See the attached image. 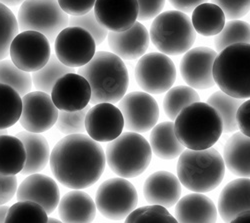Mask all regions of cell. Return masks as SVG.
<instances>
[{"label":"cell","instance_id":"33","mask_svg":"<svg viewBox=\"0 0 250 223\" xmlns=\"http://www.w3.org/2000/svg\"><path fill=\"white\" fill-rule=\"evenodd\" d=\"M199 101L200 97L192 87L179 85L170 88L166 93L163 100V108L170 120H175L185 107Z\"/></svg>","mask_w":250,"mask_h":223},{"label":"cell","instance_id":"24","mask_svg":"<svg viewBox=\"0 0 250 223\" xmlns=\"http://www.w3.org/2000/svg\"><path fill=\"white\" fill-rule=\"evenodd\" d=\"M58 213L63 223H91L96 214L94 200L81 190H72L62 197Z\"/></svg>","mask_w":250,"mask_h":223},{"label":"cell","instance_id":"32","mask_svg":"<svg viewBox=\"0 0 250 223\" xmlns=\"http://www.w3.org/2000/svg\"><path fill=\"white\" fill-rule=\"evenodd\" d=\"M74 72V68L61 63L56 55H51L45 66L32 73V83L38 91L49 94L62 76Z\"/></svg>","mask_w":250,"mask_h":223},{"label":"cell","instance_id":"14","mask_svg":"<svg viewBox=\"0 0 250 223\" xmlns=\"http://www.w3.org/2000/svg\"><path fill=\"white\" fill-rule=\"evenodd\" d=\"M58 112L49 94L42 91L29 92L22 96L19 122L28 132L42 133L56 124Z\"/></svg>","mask_w":250,"mask_h":223},{"label":"cell","instance_id":"17","mask_svg":"<svg viewBox=\"0 0 250 223\" xmlns=\"http://www.w3.org/2000/svg\"><path fill=\"white\" fill-rule=\"evenodd\" d=\"M50 96L58 110L78 111L89 105L91 88L83 76L68 73L55 83Z\"/></svg>","mask_w":250,"mask_h":223},{"label":"cell","instance_id":"25","mask_svg":"<svg viewBox=\"0 0 250 223\" xmlns=\"http://www.w3.org/2000/svg\"><path fill=\"white\" fill-rule=\"evenodd\" d=\"M21 140L26 152V161L22 171L23 175H31L43 170L50 159V149L47 140L40 133L21 131L16 134Z\"/></svg>","mask_w":250,"mask_h":223},{"label":"cell","instance_id":"20","mask_svg":"<svg viewBox=\"0 0 250 223\" xmlns=\"http://www.w3.org/2000/svg\"><path fill=\"white\" fill-rule=\"evenodd\" d=\"M107 37L112 53L125 60H134L143 56L150 41L146 27L137 21L125 31H110Z\"/></svg>","mask_w":250,"mask_h":223},{"label":"cell","instance_id":"12","mask_svg":"<svg viewBox=\"0 0 250 223\" xmlns=\"http://www.w3.org/2000/svg\"><path fill=\"white\" fill-rule=\"evenodd\" d=\"M55 55L61 63L74 68L87 64L96 53L93 37L83 28L69 26L55 38Z\"/></svg>","mask_w":250,"mask_h":223},{"label":"cell","instance_id":"29","mask_svg":"<svg viewBox=\"0 0 250 223\" xmlns=\"http://www.w3.org/2000/svg\"><path fill=\"white\" fill-rule=\"evenodd\" d=\"M225 14L214 3H202L192 11L191 22L195 32L202 36H216L225 25Z\"/></svg>","mask_w":250,"mask_h":223},{"label":"cell","instance_id":"50","mask_svg":"<svg viewBox=\"0 0 250 223\" xmlns=\"http://www.w3.org/2000/svg\"><path fill=\"white\" fill-rule=\"evenodd\" d=\"M47 223H63L62 221H59L55 218H48V222Z\"/></svg>","mask_w":250,"mask_h":223},{"label":"cell","instance_id":"11","mask_svg":"<svg viewBox=\"0 0 250 223\" xmlns=\"http://www.w3.org/2000/svg\"><path fill=\"white\" fill-rule=\"evenodd\" d=\"M9 54L16 67L35 72L45 66L51 56L49 40L36 31H22L12 40Z\"/></svg>","mask_w":250,"mask_h":223},{"label":"cell","instance_id":"22","mask_svg":"<svg viewBox=\"0 0 250 223\" xmlns=\"http://www.w3.org/2000/svg\"><path fill=\"white\" fill-rule=\"evenodd\" d=\"M217 209L225 223L250 210V178L241 177L229 182L219 195Z\"/></svg>","mask_w":250,"mask_h":223},{"label":"cell","instance_id":"5","mask_svg":"<svg viewBox=\"0 0 250 223\" xmlns=\"http://www.w3.org/2000/svg\"><path fill=\"white\" fill-rule=\"evenodd\" d=\"M213 78L229 96L250 98V44H232L219 52L213 64Z\"/></svg>","mask_w":250,"mask_h":223},{"label":"cell","instance_id":"47","mask_svg":"<svg viewBox=\"0 0 250 223\" xmlns=\"http://www.w3.org/2000/svg\"><path fill=\"white\" fill-rule=\"evenodd\" d=\"M229 223H250V210L241 212Z\"/></svg>","mask_w":250,"mask_h":223},{"label":"cell","instance_id":"49","mask_svg":"<svg viewBox=\"0 0 250 223\" xmlns=\"http://www.w3.org/2000/svg\"><path fill=\"white\" fill-rule=\"evenodd\" d=\"M9 207L6 205H0V223H4Z\"/></svg>","mask_w":250,"mask_h":223},{"label":"cell","instance_id":"36","mask_svg":"<svg viewBox=\"0 0 250 223\" xmlns=\"http://www.w3.org/2000/svg\"><path fill=\"white\" fill-rule=\"evenodd\" d=\"M0 83L12 87L20 96H24L31 90L32 78L29 72L16 67L11 60L3 59L0 61Z\"/></svg>","mask_w":250,"mask_h":223},{"label":"cell","instance_id":"41","mask_svg":"<svg viewBox=\"0 0 250 223\" xmlns=\"http://www.w3.org/2000/svg\"><path fill=\"white\" fill-rule=\"evenodd\" d=\"M219 6L228 20H238L250 11V0H211Z\"/></svg>","mask_w":250,"mask_h":223},{"label":"cell","instance_id":"23","mask_svg":"<svg viewBox=\"0 0 250 223\" xmlns=\"http://www.w3.org/2000/svg\"><path fill=\"white\" fill-rule=\"evenodd\" d=\"M175 218L178 223H216L217 208L209 197L191 193L178 200Z\"/></svg>","mask_w":250,"mask_h":223},{"label":"cell","instance_id":"45","mask_svg":"<svg viewBox=\"0 0 250 223\" xmlns=\"http://www.w3.org/2000/svg\"><path fill=\"white\" fill-rule=\"evenodd\" d=\"M238 129L245 136L250 137V99L244 101L236 112Z\"/></svg>","mask_w":250,"mask_h":223},{"label":"cell","instance_id":"16","mask_svg":"<svg viewBox=\"0 0 250 223\" xmlns=\"http://www.w3.org/2000/svg\"><path fill=\"white\" fill-rule=\"evenodd\" d=\"M123 128V115L112 103L95 104L86 114V132L97 142H110L122 133Z\"/></svg>","mask_w":250,"mask_h":223},{"label":"cell","instance_id":"26","mask_svg":"<svg viewBox=\"0 0 250 223\" xmlns=\"http://www.w3.org/2000/svg\"><path fill=\"white\" fill-rule=\"evenodd\" d=\"M225 167L233 174L250 177V137L241 132L234 133L229 138L223 149Z\"/></svg>","mask_w":250,"mask_h":223},{"label":"cell","instance_id":"1","mask_svg":"<svg viewBox=\"0 0 250 223\" xmlns=\"http://www.w3.org/2000/svg\"><path fill=\"white\" fill-rule=\"evenodd\" d=\"M50 168L56 180L72 190L92 186L106 164L103 148L85 134H71L59 140L50 153Z\"/></svg>","mask_w":250,"mask_h":223},{"label":"cell","instance_id":"4","mask_svg":"<svg viewBox=\"0 0 250 223\" xmlns=\"http://www.w3.org/2000/svg\"><path fill=\"white\" fill-rule=\"evenodd\" d=\"M225 168L223 157L215 148L185 149L177 162V177L192 192H209L222 182Z\"/></svg>","mask_w":250,"mask_h":223},{"label":"cell","instance_id":"34","mask_svg":"<svg viewBox=\"0 0 250 223\" xmlns=\"http://www.w3.org/2000/svg\"><path fill=\"white\" fill-rule=\"evenodd\" d=\"M237 43L250 44V24L242 20H229L215 36L214 46L217 52Z\"/></svg>","mask_w":250,"mask_h":223},{"label":"cell","instance_id":"51","mask_svg":"<svg viewBox=\"0 0 250 223\" xmlns=\"http://www.w3.org/2000/svg\"><path fill=\"white\" fill-rule=\"evenodd\" d=\"M3 134H7L6 130H0V135H3Z\"/></svg>","mask_w":250,"mask_h":223},{"label":"cell","instance_id":"35","mask_svg":"<svg viewBox=\"0 0 250 223\" xmlns=\"http://www.w3.org/2000/svg\"><path fill=\"white\" fill-rule=\"evenodd\" d=\"M48 214L32 201H18L9 207L4 223H47Z\"/></svg>","mask_w":250,"mask_h":223},{"label":"cell","instance_id":"9","mask_svg":"<svg viewBox=\"0 0 250 223\" xmlns=\"http://www.w3.org/2000/svg\"><path fill=\"white\" fill-rule=\"evenodd\" d=\"M138 204V194L127 179L111 178L98 187L95 205L98 211L108 219L121 220L126 218Z\"/></svg>","mask_w":250,"mask_h":223},{"label":"cell","instance_id":"46","mask_svg":"<svg viewBox=\"0 0 250 223\" xmlns=\"http://www.w3.org/2000/svg\"><path fill=\"white\" fill-rule=\"evenodd\" d=\"M176 10L183 13L192 12L198 5L207 2V0H168Z\"/></svg>","mask_w":250,"mask_h":223},{"label":"cell","instance_id":"3","mask_svg":"<svg viewBox=\"0 0 250 223\" xmlns=\"http://www.w3.org/2000/svg\"><path fill=\"white\" fill-rule=\"evenodd\" d=\"M174 131L179 142L191 150L212 147L223 132L218 112L205 102L185 107L175 118Z\"/></svg>","mask_w":250,"mask_h":223},{"label":"cell","instance_id":"6","mask_svg":"<svg viewBox=\"0 0 250 223\" xmlns=\"http://www.w3.org/2000/svg\"><path fill=\"white\" fill-rule=\"evenodd\" d=\"M152 150L148 141L136 132L121 133L107 145L105 157L110 169L122 178L142 174L151 161Z\"/></svg>","mask_w":250,"mask_h":223},{"label":"cell","instance_id":"30","mask_svg":"<svg viewBox=\"0 0 250 223\" xmlns=\"http://www.w3.org/2000/svg\"><path fill=\"white\" fill-rule=\"evenodd\" d=\"M243 99L234 98L220 91L214 92L207 99V104L212 106L219 114L222 120L223 132L231 133L238 129L236 122V112L242 104Z\"/></svg>","mask_w":250,"mask_h":223},{"label":"cell","instance_id":"48","mask_svg":"<svg viewBox=\"0 0 250 223\" xmlns=\"http://www.w3.org/2000/svg\"><path fill=\"white\" fill-rule=\"evenodd\" d=\"M25 0H0V3L5 6H16L18 4H22Z\"/></svg>","mask_w":250,"mask_h":223},{"label":"cell","instance_id":"7","mask_svg":"<svg viewBox=\"0 0 250 223\" xmlns=\"http://www.w3.org/2000/svg\"><path fill=\"white\" fill-rule=\"evenodd\" d=\"M153 45L165 55H180L191 49L196 32L191 19L178 10H168L157 15L150 27Z\"/></svg>","mask_w":250,"mask_h":223},{"label":"cell","instance_id":"21","mask_svg":"<svg viewBox=\"0 0 250 223\" xmlns=\"http://www.w3.org/2000/svg\"><path fill=\"white\" fill-rule=\"evenodd\" d=\"M143 194L151 205L172 207L180 198L181 183L178 177L171 172L157 171L145 180Z\"/></svg>","mask_w":250,"mask_h":223},{"label":"cell","instance_id":"43","mask_svg":"<svg viewBox=\"0 0 250 223\" xmlns=\"http://www.w3.org/2000/svg\"><path fill=\"white\" fill-rule=\"evenodd\" d=\"M138 20L147 21L159 15L164 8L165 0H137Z\"/></svg>","mask_w":250,"mask_h":223},{"label":"cell","instance_id":"39","mask_svg":"<svg viewBox=\"0 0 250 223\" xmlns=\"http://www.w3.org/2000/svg\"><path fill=\"white\" fill-rule=\"evenodd\" d=\"M89 105L82 110L78 111H63L58 112L56 121L57 129L65 135L82 134L85 129V117L89 110Z\"/></svg>","mask_w":250,"mask_h":223},{"label":"cell","instance_id":"10","mask_svg":"<svg viewBox=\"0 0 250 223\" xmlns=\"http://www.w3.org/2000/svg\"><path fill=\"white\" fill-rule=\"evenodd\" d=\"M138 85L149 94L167 92L176 80L172 60L161 52H150L140 57L135 68Z\"/></svg>","mask_w":250,"mask_h":223},{"label":"cell","instance_id":"8","mask_svg":"<svg viewBox=\"0 0 250 223\" xmlns=\"http://www.w3.org/2000/svg\"><path fill=\"white\" fill-rule=\"evenodd\" d=\"M17 22L20 32H39L51 43L69 25V17L57 0H25L19 8Z\"/></svg>","mask_w":250,"mask_h":223},{"label":"cell","instance_id":"2","mask_svg":"<svg viewBox=\"0 0 250 223\" xmlns=\"http://www.w3.org/2000/svg\"><path fill=\"white\" fill-rule=\"evenodd\" d=\"M77 72L90 85V104L117 103L128 89L129 76L126 65L112 52H96L90 61L79 67Z\"/></svg>","mask_w":250,"mask_h":223},{"label":"cell","instance_id":"28","mask_svg":"<svg viewBox=\"0 0 250 223\" xmlns=\"http://www.w3.org/2000/svg\"><path fill=\"white\" fill-rule=\"evenodd\" d=\"M26 152L21 140L8 134L0 135V175L14 176L21 172Z\"/></svg>","mask_w":250,"mask_h":223},{"label":"cell","instance_id":"19","mask_svg":"<svg viewBox=\"0 0 250 223\" xmlns=\"http://www.w3.org/2000/svg\"><path fill=\"white\" fill-rule=\"evenodd\" d=\"M16 197L18 201L35 202L50 214L58 206L60 191L54 179L35 173L27 176L17 187Z\"/></svg>","mask_w":250,"mask_h":223},{"label":"cell","instance_id":"42","mask_svg":"<svg viewBox=\"0 0 250 223\" xmlns=\"http://www.w3.org/2000/svg\"><path fill=\"white\" fill-rule=\"evenodd\" d=\"M60 8L72 16L84 15L94 8L96 0H57Z\"/></svg>","mask_w":250,"mask_h":223},{"label":"cell","instance_id":"44","mask_svg":"<svg viewBox=\"0 0 250 223\" xmlns=\"http://www.w3.org/2000/svg\"><path fill=\"white\" fill-rule=\"evenodd\" d=\"M17 178L0 175V205L9 202L17 191Z\"/></svg>","mask_w":250,"mask_h":223},{"label":"cell","instance_id":"31","mask_svg":"<svg viewBox=\"0 0 250 223\" xmlns=\"http://www.w3.org/2000/svg\"><path fill=\"white\" fill-rule=\"evenodd\" d=\"M22 98L12 87L0 83V130H6L19 121Z\"/></svg>","mask_w":250,"mask_h":223},{"label":"cell","instance_id":"40","mask_svg":"<svg viewBox=\"0 0 250 223\" xmlns=\"http://www.w3.org/2000/svg\"><path fill=\"white\" fill-rule=\"evenodd\" d=\"M69 26H76L86 30L93 37L96 45L102 43L108 35V30L99 24L92 10L84 15L71 16L69 18Z\"/></svg>","mask_w":250,"mask_h":223},{"label":"cell","instance_id":"38","mask_svg":"<svg viewBox=\"0 0 250 223\" xmlns=\"http://www.w3.org/2000/svg\"><path fill=\"white\" fill-rule=\"evenodd\" d=\"M124 223H178L165 207L159 205L143 206L134 209Z\"/></svg>","mask_w":250,"mask_h":223},{"label":"cell","instance_id":"15","mask_svg":"<svg viewBox=\"0 0 250 223\" xmlns=\"http://www.w3.org/2000/svg\"><path fill=\"white\" fill-rule=\"evenodd\" d=\"M217 52L208 47H196L184 53L180 72L185 82L193 89H208L215 85L213 64Z\"/></svg>","mask_w":250,"mask_h":223},{"label":"cell","instance_id":"18","mask_svg":"<svg viewBox=\"0 0 250 223\" xmlns=\"http://www.w3.org/2000/svg\"><path fill=\"white\" fill-rule=\"evenodd\" d=\"M93 11L99 24L112 32L129 29L139 13L137 0H96Z\"/></svg>","mask_w":250,"mask_h":223},{"label":"cell","instance_id":"27","mask_svg":"<svg viewBox=\"0 0 250 223\" xmlns=\"http://www.w3.org/2000/svg\"><path fill=\"white\" fill-rule=\"evenodd\" d=\"M149 144L157 157L166 160L178 157L185 150L175 135L172 121H165L152 128Z\"/></svg>","mask_w":250,"mask_h":223},{"label":"cell","instance_id":"37","mask_svg":"<svg viewBox=\"0 0 250 223\" xmlns=\"http://www.w3.org/2000/svg\"><path fill=\"white\" fill-rule=\"evenodd\" d=\"M18 31L16 17L7 6L0 3V61L8 56L11 42Z\"/></svg>","mask_w":250,"mask_h":223},{"label":"cell","instance_id":"13","mask_svg":"<svg viewBox=\"0 0 250 223\" xmlns=\"http://www.w3.org/2000/svg\"><path fill=\"white\" fill-rule=\"evenodd\" d=\"M118 108L124 118V126L128 131L136 133L151 130L159 118L156 100L146 92L134 91L124 95L119 101Z\"/></svg>","mask_w":250,"mask_h":223}]
</instances>
